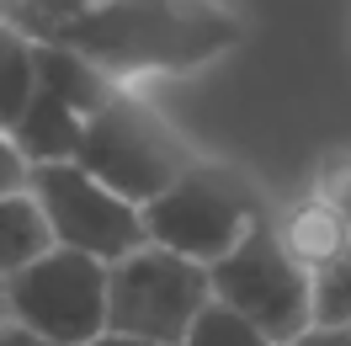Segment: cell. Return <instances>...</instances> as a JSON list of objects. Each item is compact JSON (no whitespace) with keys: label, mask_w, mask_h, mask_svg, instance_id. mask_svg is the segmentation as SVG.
<instances>
[{"label":"cell","mask_w":351,"mask_h":346,"mask_svg":"<svg viewBox=\"0 0 351 346\" xmlns=\"http://www.w3.org/2000/svg\"><path fill=\"white\" fill-rule=\"evenodd\" d=\"M59 43L80 48L112 80L192 75L245 43V16L229 0H90Z\"/></svg>","instance_id":"1"},{"label":"cell","mask_w":351,"mask_h":346,"mask_svg":"<svg viewBox=\"0 0 351 346\" xmlns=\"http://www.w3.org/2000/svg\"><path fill=\"white\" fill-rule=\"evenodd\" d=\"M266 218H271V197L261 192V181L219 154H202L192 171H181L160 197L144 203L149 240L208 266L223 261Z\"/></svg>","instance_id":"2"},{"label":"cell","mask_w":351,"mask_h":346,"mask_svg":"<svg viewBox=\"0 0 351 346\" xmlns=\"http://www.w3.org/2000/svg\"><path fill=\"white\" fill-rule=\"evenodd\" d=\"M202 144L186 139L165 112L144 102L133 86H117L101 102V107L86 117V133H80V150L75 160L96 171L107 187H117L133 203H149L171 187L181 171H192L202 160Z\"/></svg>","instance_id":"3"},{"label":"cell","mask_w":351,"mask_h":346,"mask_svg":"<svg viewBox=\"0 0 351 346\" xmlns=\"http://www.w3.org/2000/svg\"><path fill=\"white\" fill-rule=\"evenodd\" d=\"M107 288H112V330H133V336L181 346L186 330L197 325V314L213 303V266L181 256L160 240H144L138 251L107 266Z\"/></svg>","instance_id":"4"},{"label":"cell","mask_w":351,"mask_h":346,"mask_svg":"<svg viewBox=\"0 0 351 346\" xmlns=\"http://www.w3.org/2000/svg\"><path fill=\"white\" fill-rule=\"evenodd\" d=\"M112 261L75 251V245H53L38 261H27L22 272L5 277L11 293V320L43 330L53 341L90 346L101 330H112V288H107Z\"/></svg>","instance_id":"5"},{"label":"cell","mask_w":351,"mask_h":346,"mask_svg":"<svg viewBox=\"0 0 351 346\" xmlns=\"http://www.w3.org/2000/svg\"><path fill=\"white\" fill-rule=\"evenodd\" d=\"M213 299L234 303L277 341H293L298 330L314 325V277L287 251L277 214L256 224L223 261H213Z\"/></svg>","instance_id":"6"},{"label":"cell","mask_w":351,"mask_h":346,"mask_svg":"<svg viewBox=\"0 0 351 346\" xmlns=\"http://www.w3.org/2000/svg\"><path fill=\"white\" fill-rule=\"evenodd\" d=\"M27 187L38 192L59 245H75V251H90V256H101V261H117V256H128V251H138L149 240L144 203H133L117 187H107L80 160L32 165Z\"/></svg>","instance_id":"7"},{"label":"cell","mask_w":351,"mask_h":346,"mask_svg":"<svg viewBox=\"0 0 351 346\" xmlns=\"http://www.w3.org/2000/svg\"><path fill=\"white\" fill-rule=\"evenodd\" d=\"M277 229H282L287 251L304 261L308 272H314V266H325L330 256H341V251L351 245V218H346V208H341L330 192H319V187H308L298 203H287L282 214H277Z\"/></svg>","instance_id":"8"},{"label":"cell","mask_w":351,"mask_h":346,"mask_svg":"<svg viewBox=\"0 0 351 346\" xmlns=\"http://www.w3.org/2000/svg\"><path fill=\"white\" fill-rule=\"evenodd\" d=\"M80 133H86V112L75 107L69 96H59L53 86L38 80V96L27 102V112H22V123L11 128V139L22 144V154L32 165H48V160H75Z\"/></svg>","instance_id":"9"},{"label":"cell","mask_w":351,"mask_h":346,"mask_svg":"<svg viewBox=\"0 0 351 346\" xmlns=\"http://www.w3.org/2000/svg\"><path fill=\"white\" fill-rule=\"evenodd\" d=\"M53 224H48L43 203L32 187H5L0 192V277L22 272L27 261H38L43 251H53Z\"/></svg>","instance_id":"10"},{"label":"cell","mask_w":351,"mask_h":346,"mask_svg":"<svg viewBox=\"0 0 351 346\" xmlns=\"http://www.w3.org/2000/svg\"><path fill=\"white\" fill-rule=\"evenodd\" d=\"M38 96V38L22 32L11 16H0V128L22 123L27 102Z\"/></svg>","instance_id":"11"},{"label":"cell","mask_w":351,"mask_h":346,"mask_svg":"<svg viewBox=\"0 0 351 346\" xmlns=\"http://www.w3.org/2000/svg\"><path fill=\"white\" fill-rule=\"evenodd\" d=\"M181 346H282V341H277V336H266L261 325L250 320V314H240L234 303L213 299L197 314V325L186 330V341H181Z\"/></svg>","instance_id":"12"},{"label":"cell","mask_w":351,"mask_h":346,"mask_svg":"<svg viewBox=\"0 0 351 346\" xmlns=\"http://www.w3.org/2000/svg\"><path fill=\"white\" fill-rule=\"evenodd\" d=\"M308 277H314V325H351V245L325 266H314Z\"/></svg>","instance_id":"13"},{"label":"cell","mask_w":351,"mask_h":346,"mask_svg":"<svg viewBox=\"0 0 351 346\" xmlns=\"http://www.w3.org/2000/svg\"><path fill=\"white\" fill-rule=\"evenodd\" d=\"M314 187L330 192L341 208H346V218H351V154H325L319 171H314Z\"/></svg>","instance_id":"14"},{"label":"cell","mask_w":351,"mask_h":346,"mask_svg":"<svg viewBox=\"0 0 351 346\" xmlns=\"http://www.w3.org/2000/svg\"><path fill=\"white\" fill-rule=\"evenodd\" d=\"M27 176H32V160L22 154V144H16L11 133L0 128V192H5V187H22Z\"/></svg>","instance_id":"15"},{"label":"cell","mask_w":351,"mask_h":346,"mask_svg":"<svg viewBox=\"0 0 351 346\" xmlns=\"http://www.w3.org/2000/svg\"><path fill=\"white\" fill-rule=\"evenodd\" d=\"M282 346H351V325H308Z\"/></svg>","instance_id":"16"},{"label":"cell","mask_w":351,"mask_h":346,"mask_svg":"<svg viewBox=\"0 0 351 346\" xmlns=\"http://www.w3.org/2000/svg\"><path fill=\"white\" fill-rule=\"evenodd\" d=\"M0 346H69V341H53V336H43V330H32L22 320H5L0 325Z\"/></svg>","instance_id":"17"},{"label":"cell","mask_w":351,"mask_h":346,"mask_svg":"<svg viewBox=\"0 0 351 346\" xmlns=\"http://www.w3.org/2000/svg\"><path fill=\"white\" fill-rule=\"evenodd\" d=\"M90 346H165V341H154V336H133V330H101Z\"/></svg>","instance_id":"18"},{"label":"cell","mask_w":351,"mask_h":346,"mask_svg":"<svg viewBox=\"0 0 351 346\" xmlns=\"http://www.w3.org/2000/svg\"><path fill=\"white\" fill-rule=\"evenodd\" d=\"M11 320V293H5V277H0V325Z\"/></svg>","instance_id":"19"}]
</instances>
